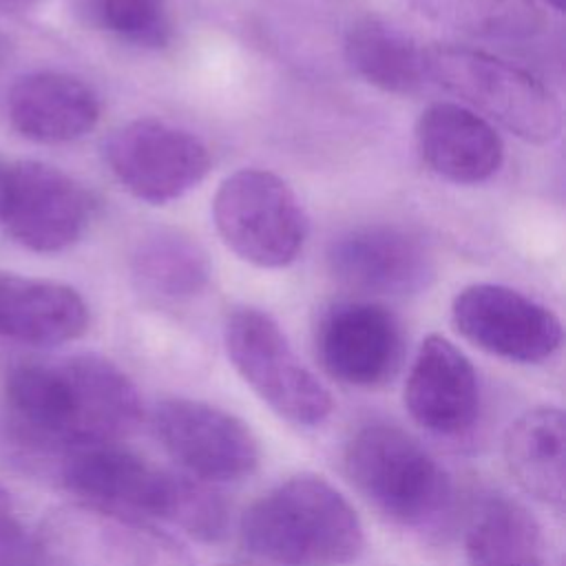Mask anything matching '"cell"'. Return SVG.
<instances>
[{"label":"cell","mask_w":566,"mask_h":566,"mask_svg":"<svg viewBox=\"0 0 566 566\" xmlns=\"http://www.w3.org/2000/svg\"><path fill=\"white\" fill-rule=\"evenodd\" d=\"M4 398L18 433L60 455L117 444L142 418L137 387L99 354L18 365L7 376Z\"/></svg>","instance_id":"cell-1"},{"label":"cell","mask_w":566,"mask_h":566,"mask_svg":"<svg viewBox=\"0 0 566 566\" xmlns=\"http://www.w3.org/2000/svg\"><path fill=\"white\" fill-rule=\"evenodd\" d=\"M57 480L80 504L99 511L159 517L201 542H219L228 533L230 513L217 491L115 444L62 453Z\"/></svg>","instance_id":"cell-2"},{"label":"cell","mask_w":566,"mask_h":566,"mask_svg":"<svg viewBox=\"0 0 566 566\" xmlns=\"http://www.w3.org/2000/svg\"><path fill=\"white\" fill-rule=\"evenodd\" d=\"M239 539L276 566H343L365 548L354 506L321 475L301 473L254 500L241 515Z\"/></svg>","instance_id":"cell-3"},{"label":"cell","mask_w":566,"mask_h":566,"mask_svg":"<svg viewBox=\"0 0 566 566\" xmlns=\"http://www.w3.org/2000/svg\"><path fill=\"white\" fill-rule=\"evenodd\" d=\"M343 464L354 489L396 524L431 528L449 515V473L400 427H363L347 442Z\"/></svg>","instance_id":"cell-4"},{"label":"cell","mask_w":566,"mask_h":566,"mask_svg":"<svg viewBox=\"0 0 566 566\" xmlns=\"http://www.w3.org/2000/svg\"><path fill=\"white\" fill-rule=\"evenodd\" d=\"M427 80L489 115L524 142L546 144L562 130V104L531 71L469 46L424 49Z\"/></svg>","instance_id":"cell-5"},{"label":"cell","mask_w":566,"mask_h":566,"mask_svg":"<svg viewBox=\"0 0 566 566\" xmlns=\"http://www.w3.org/2000/svg\"><path fill=\"white\" fill-rule=\"evenodd\" d=\"M212 219L223 243L259 268L292 263L307 237V219L292 188L261 168H241L219 184Z\"/></svg>","instance_id":"cell-6"},{"label":"cell","mask_w":566,"mask_h":566,"mask_svg":"<svg viewBox=\"0 0 566 566\" xmlns=\"http://www.w3.org/2000/svg\"><path fill=\"white\" fill-rule=\"evenodd\" d=\"M232 367L281 418L316 427L332 413V396L303 365L279 323L256 310L237 307L223 325Z\"/></svg>","instance_id":"cell-7"},{"label":"cell","mask_w":566,"mask_h":566,"mask_svg":"<svg viewBox=\"0 0 566 566\" xmlns=\"http://www.w3.org/2000/svg\"><path fill=\"white\" fill-rule=\"evenodd\" d=\"M38 544L44 566H192L168 533L86 504L53 513Z\"/></svg>","instance_id":"cell-8"},{"label":"cell","mask_w":566,"mask_h":566,"mask_svg":"<svg viewBox=\"0 0 566 566\" xmlns=\"http://www.w3.org/2000/svg\"><path fill=\"white\" fill-rule=\"evenodd\" d=\"M93 201L66 172L35 159L0 164V226L22 248L62 252L88 228Z\"/></svg>","instance_id":"cell-9"},{"label":"cell","mask_w":566,"mask_h":566,"mask_svg":"<svg viewBox=\"0 0 566 566\" xmlns=\"http://www.w3.org/2000/svg\"><path fill=\"white\" fill-rule=\"evenodd\" d=\"M102 150L113 177L148 203L179 199L210 170V153L197 135L155 117L122 124Z\"/></svg>","instance_id":"cell-10"},{"label":"cell","mask_w":566,"mask_h":566,"mask_svg":"<svg viewBox=\"0 0 566 566\" xmlns=\"http://www.w3.org/2000/svg\"><path fill=\"white\" fill-rule=\"evenodd\" d=\"M153 427L166 453L201 482H239L259 467L252 429L221 407L168 398L155 407Z\"/></svg>","instance_id":"cell-11"},{"label":"cell","mask_w":566,"mask_h":566,"mask_svg":"<svg viewBox=\"0 0 566 566\" xmlns=\"http://www.w3.org/2000/svg\"><path fill=\"white\" fill-rule=\"evenodd\" d=\"M451 318L469 343L513 363H542L562 345L557 314L506 285L464 287L453 298Z\"/></svg>","instance_id":"cell-12"},{"label":"cell","mask_w":566,"mask_h":566,"mask_svg":"<svg viewBox=\"0 0 566 566\" xmlns=\"http://www.w3.org/2000/svg\"><path fill=\"white\" fill-rule=\"evenodd\" d=\"M316 349L332 378L352 387H378L400 365L402 332L396 316L378 303L338 301L318 321Z\"/></svg>","instance_id":"cell-13"},{"label":"cell","mask_w":566,"mask_h":566,"mask_svg":"<svg viewBox=\"0 0 566 566\" xmlns=\"http://www.w3.org/2000/svg\"><path fill=\"white\" fill-rule=\"evenodd\" d=\"M334 279L365 294H413L433 279L427 245L398 226H363L336 237L327 250Z\"/></svg>","instance_id":"cell-14"},{"label":"cell","mask_w":566,"mask_h":566,"mask_svg":"<svg viewBox=\"0 0 566 566\" xmlns=\"http://www.w3.org/2000/svg\"><path fill=\"white\" fill-rule=\"evenodd\" d=\"M409 416L436 436L467 433L480 413V382L471 360L444 336L431 334L418 347L405 385Z\"/></svg>","instance_id":"cell-15"},{"label":"cell","mask_w":566,"mask_h":566,"mask_svg":"<svg viewBox=\"0 0 566 566\" xmlns=\"http://www.w3.org/2000/svg\"><path fill=\"white\" fill-rule=\"evenodd\" d=\"M416 144L422 161L455 184L486 181L504 159L497 130L475 111L453 102H436L420 113Z\"/></svg>","instance_id":"cell-16"},{"label":"cell","mask_w":566,"mask_h":566,"mask_svg":"<svg viewBox=\"0 0 566 566\" xmlns=\"http://www.w3.org/2000/svg\"><path fill=\"white\" fill-rule=\"evenodd\" d=\"M11 126L40 144H64L84 137L99 122L95 91L62 71H35L20 77L7 95Z\"/></svg>","instance_id":"cell-17"},{"label":"cell","mask_w":566,"mask_h":566,"mask_svg":"<svg viewBox=\"0 0 566 566\" xmlns=\"http://www.w3.org/2000/svg\"><path fill=\"white\" fill-rule=\"evenodd\" d=\"M88 323V305L75 287L0 270L2 338L31 347H55L80 338Z\"/></svg>","instance_id":"cell-18"},{"label":"cell","mask_w":566,"mask_h":566,"mask_svg":"<svg viewBox=\"0 0 566 566\" xmlns=\"http://www.w3.org/2000/svg\"><path fill=\"white\" fill-rule=\"evenodd\" d=\"M504 458L517 484L542 504L562 509L566 500V418L542 405L524 411L504 436Z\"/></svg>","instance_id":"cell-19"},{"label":"cell","mask_w":566,"mask_h":566,"mask_svg":"<svg viewBox=\"0 0 566 566\" xmlns=\"http://www.w3.org/2000/svg\"><path fill=\"white\" fill-rule=\"evenodd\" d=\"M464 544L469 566H548L539 524L504 493H491L478 502Z\"/></svg>","instance_id":"cell-20"},{"label":"cell","mask_w":566,"mask_h":566,"mask_svg":"<svg viewBox=\"0 0 566 566\" xmlns=\"http://www.w3.org/2000/svg\"><path fill=\"white\" fill-rule=\"evenodd\" d=\"M345 55L365 82L387 93H413L427 82L424 46L382 18L356 20L345 35Z\"/></svg>","instance_id":"cell-21"},{"label":"cell","mask_w":566,"mask_h":566,"mask_svg":"<svg viewBox=\"0 0 566 566\" xmlns=\"http://www.w3.org/2000/svg\"><path fill=\"white\" fill-rule=\"evenodd\" d=\"M130 272L144 294L181 301L208 285L210 263L192 237L179 230H155L137 243Z\"/></svg>","instance_id":"cell-22"},{"label":"cell","mask_w":566,"mask_h":566,"mask_svg":"<svg viewBox=\"0 0 566 566\" xmlns=\"http://www.w3.org/2000/svg\"><path fill=\"white\" fill-rule=\"evenodd\" d=\"M73 7L93 29L139 46H166L172 33L164 0H73Z\"/></svg>","instance_id":"cell-23"},{"label":"cell","mask_w":566,"mask_h":566,"mask_svg":"<svg viewBox=\"0 0 566 566\" xmlns=\"http://www.w3.org/2000/svg\"><path fill=\"white\" fill-rule=\"evenodd\" d=\"M440 22L473 33H520L535 24V11L528 0H416Z\"/></svg>","instance_id":"cell-24"},{"label":"cell","mask_w":566,"mask_h":566,"mask_svg":"<svg viewBox=\"0 0 566 566\" xmlns=\"http://www.w3.org/2000/svg\"><path fill=\"white\" fill-rule=\"evenodd\" d=\"M0 566H44L38 539L27 537L22 528L0 537Z\"/></svg>","instance_id":"cell-25"},{"label":"cell","mask_w":566,"mask_h":566,"mask_svg":"<svg viewBox=\"0 0 566 566\" xmlns=\"http://www.w3.org/2000/svg\"><path fill=\"white\" fill-rule=\"evenodd\" d=\"M20 531V522L15 515V502L11 497V493L0 484V537L11 535Z\"/></svg>","instance_id":"cell-26"},{"label":"cell","mask_w":566,"mask_h":566,"mask_svg":"<svg viewBox=\"0 0 566 566\" xmlns=\"http://www.w3.org/2000/svg\"><path fill=\"white\" fill-rule=\"evenodd\" d=\"M38 0H0V11L2 13H18V11H27L35 4Z\"/></svg>","instance_id":"cell-27"},{"label":"cell","mask_w":566,"mask_h":566,"mask_svg":"<svg viewBox=\"0 0 566 566\" xmlns=\"http://www.w3.org/2000/svg\"><path fill=\"white\" fill-rule=\"evenodd\" d=\"M546 4H551L553 9H557V11H564V0H544Z\"/></svg>","instance_id":"cell-28"}]
</instances>
